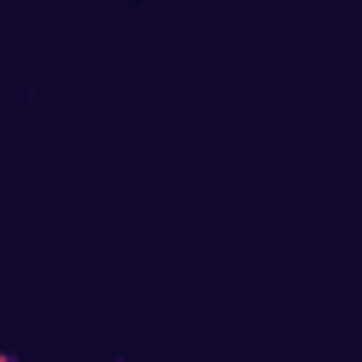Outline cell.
<instances>
[{
    "mask_svg": "<svg viewBox=\"0 0 362 362\" xmlns=\"http://www.w3.org/2000/svg\"><path fill=\"white\" fill-rule=\"evenodd\" d=\"M0 362H11V356H0Z\"/></svg>",
    "mask_w": 362,
    "mask_h": 362,
    "instance_id": "1",
    "label": "cell"
}]
</instances>
